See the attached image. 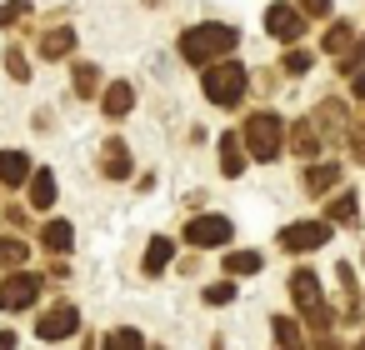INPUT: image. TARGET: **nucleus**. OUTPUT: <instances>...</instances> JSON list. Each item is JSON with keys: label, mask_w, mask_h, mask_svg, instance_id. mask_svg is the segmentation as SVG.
Returning <instances> with one entry per match:
<instances>
[{"label": "nucleus", "mask_w": 365, "mask_h": 350, "mask_svg": "<svg viewBox=\"0 0 365 350\" xmlns=\"http://www.w3.org/2000/svg\"><path fill=\"white\" fill-rule=\"evenodd\" d=\"M235 41H240L235 26L205 21V26H190V31L180 36V56H185L190 66H215V61H225V56L235 51Z\"/></svg>", "instance_id": "f257e3e1"}, {"label": "nucleus", "mask_w": 365, "mask_h": 350, "mask_svg": "<svg viewBox=\"0 0 365 350\" xmlns=\"http://www.w3.org/2000/svg\"><path fill=\"white\" fill-rule=\"evenodd\" d=\"M280 145H285V120H280L275 110H255V115L245 120V150H250V160L270 165V160L280 155Z\"/></svg>", "instance_id": "f03ea898"}, {"label": "nucleus", "mask_w": 365, "mask_h": 350, "mask_svg": "<svg viewBox=\"0 0 365 350\" xmlns=\"http://www.w3.org/2000/svg\"><path fill=\"white\" fill-rule=\"evenodd\" d=\"M250 71L245 66H235V61H215V66H205V76H200V86H205V96L215 101V105H235L240 96H245V81Z\"/></svg>", "instance_id": "7ed1b4c3"}, {"label": "nucleus", "mask_w": 365, "mask_h": 350, "mask_svg": "<svg viewBox=\"0 0 365 350\" xmlns=\"http://www.w3.org/2000/svg\"><path fill=\"white\" fill-rule=\"evenodd\" d=\"M330 225H335V220H290V225L280 230V245L295 250V255H300V250H320V245L330 240Z\"/></svg>", "instance_id": "20e7f679"}, {"label": "nucleus", "mask_w": 365, "mask_h": 350, "mask_svg": "<svg viewBox=\"0 0 365 350\" xmlns=\"http://www.w3.org/2000/svg\"><path fill=\"white\" fill-rule=\"evenodd\" d=\"M230 235H235V225H230L225 215H195V220L185 225V240H190L195 250H210V245H230Z\"/></svg>", "instance_id": "39448f33"}, {"label": "nucleus", "mask_w": 365, "mask_h": 350, "mask_svg": "<svg viewBox=\"0 0 365 350\" xmlns=\"http://www.w3.org/2000/svg\"><path fill=\"white\" fill-rule=\"evenodd\" d=\"M36 295H41V275L16 270L0 280V310H26V305H36Z\"/></svg>", "instance_id": "423d86ee"}, {"label": "nucleus", "mask_w": 365, "mask_h": 350, "mask_svg": "<svg viewBox=\"0 0 365 350\" xmlns=\"http://www.w3.org/2000/svg\"><path fill=\"white\" fill-rule=\"evenodd\" d=\"M265 31H270L275 41L295 46V41L305 36V11H300V6H270V11H265Z\"/></svg>", "instance_id": "0eeeda50"}, {"label": "nucleus", "mask_w": 365, "mask_h": 350, "mask_svg": "<svg viewBox=\"0 0 365 350\" xmlns=\"http://www.w3.org/2000/svg\"><path fill=\"white\" fill-rule=\"evenodd\" d=\"M81 330V310L76 305H56V310H46L41 320H36V335L41 340H66V335H76Z\"/></svg>", "instance_id": "6e6552de"}, {"label": "nucleus", "mask_w": 365, "mask_h": 350, "mask_svg": "<svg viewBox=\"0 0 365 350\" xmlns=\"http://www.w3.org/2000/svg\"><path fill=\"white\" fill-rule=\"evenodd\" d=\"M130 105H135V91H130L125 81H110V86L101 91V110H106L110 120H125V115H130Z\"/></svg>", "instance_id": "1a4fd4ad"}, {"label": "nucleus", "mask_w": 365, "mask_h": 350, "mask_svg": "<svg viewBox=\"0 0 365 350\" xmlns=\"http://www.w3.org/2000/svg\"><path fill=\"white\" fill-rule=\"evenodd\" d=\"M290 300H295L300 310H315V305H320V280H315V270H290Z\"/></svg>", "instance_id": "9d476101"}, {"label": "nucleus", "mask_w": 365, "mask_h": 350, "mask_svg": "<svg viewBox=\"0 0 365 350\" xmlns=\"http://www.w3.org/2000/svg\"><path fill=\"white\" fill-rule=\"evenodd\" d=\"M245 160H250V150H245V135H220V170H225L230 180L245 170Z\"/></svg>", "instance_id": "9b49d317"}, {"label": "nucleus", "mask_w": 365, "mask_h": 350, "mask_svg": "<svg viewBox=\"0 0 365 350\" xmlns=\"http://www.w3.org/2000/svg\"><path fill=\"white\" fill-rule=\"evenodd\" d=\"M31 180V155L26 150H0V185H26Z\"/></svg>", "instance_id": "f8f14e48"}, {"label": "nucleus", "mask_w": 365, "mask_h": 350, "mask_svg": "<svg viewBox=\"0 0 365 350\" xmlns=\"http://www.w3.org/2000/svg\"><path fill=\"white\" fill-rule=\"evenodd\" d=\"M290 155H320V125L315 120H295V130H290Z\"/></svg>", "instance_id": "ddd939ff"}, {"label": "nucleus", "mask_w": 365, "mask_h": 350, "mask_svg": "<svg viewBox=\"0 0 365 350\" xmlns=\"http://www.w3.org/2000/svg\"><path fill=\"white\" fill-rule=\"evenodd\" d=\"M101 170H106L110 180H125V175H130V145H125V140H110V145L101 150Z\"/></svg>", "instance_id": "4468645a"}, {"label": "nucleus", "mask_w": 365, "mask_h": 350, "mask_svg": "<svg viewBox=\"0 0 365 350\" xmlns=\"http://www.w3.org/2000/svg\"><path fill=\"white\" fill-rule=\"evenodd\" d=\"M335 185H340V165H335V160L305 165V190H310V195H325V190H335Z\"/></svg>", "instance_id": "2eb2a0df"}, {"label": "nucleus", "mask_w": 365, "mask_h": 350, "mask_svg": "<svg viewBox=\"0 0 365 350\" xmlns=\"http://www.w3.org/2000/svg\"><path fill=\"white\" fill-rule=\"evenodd\" d=\"M71 51H76V31H66V26L46 31V41H41V56H46V61H66Z\"/></svg>", "instance_id": "dca6fc26"}, {"label": "nucleus", "mask_w": 365, "mask_h": 350, "mask_svg": "<svg viewBox=\"0 0 365 350\" xmlns=\"http://www.w3.org/2000/svg\"><path fill=\"white\" fill-rule=\"evenodd\" d=\"M26 200H31L36 210H51V205H56V175H51V170H36V175H31V195H26Z\"/></svg>", "instance_id": "f3484780"}, {"label": "nucleus", "mask_w": 365, "mask_h": 350, "mask_svg": "<svg viewBox=\"0 0 365 350\" xmlns=\"http://www.w3.org/2000/svg\"><path fill=\"white\" fill-rule=\"evenodd\" d=\"M315 125H320L325 135H345V105H340V101H320Z\"/></svg>", "instance_id": "a211bd4d"}, {"label": "nucleus", "mask_w": 365, "mask_h": 350, "mask_svg": "<svg viewBox=\"0 0 365 350\" xmlns=\"http://www.w3.org/2000/svg\"><path fill=\"white\" fill-rule=\"evenodd\" d=\"M71 240H76L71 220H51V225L41 230V245H46V250H56V255H61V250H71Z\"/></svg>", "instance_id": "6ab92c4d"}, {"label": "nucleus", "mask_w": 365, "mask_h": 350, "mask_svg": "<svg viewBox=\"0 0 365 350\" xmlns=\"http://www.w3.org/2000/svg\"><path fill=\"white\" fill-rule=\"evenodd\" d=\"M26 260H31V245L26 240H16V235L0 240V270H21Z\"/></svg>", "instance_id": "aec40b11"}, {"label": "nucleus", "mask_w": 365, "mask_h": 350, "mask_svg": "<svg viewBox=\"0 0 365 350\" xmlns=\"http://www.w3.org/2000/svg\"><path fill=\"white\" fill-rule=\"evenodd\" d=\"M350 46H355V26H350V21H335V26L325 31V51H330V56H345Z\"/></svg>", "instance_id": "412c9836"}, {"label": "nucleus", "mask_w": 365, "mask_h": 350, "mask_svg": "<svg viewBox=\"0 0 365 350\" xmlns=\"http://www.w3.org/2000/svg\"><path fill=\"white\" fill-rule=\"evenodd\" d=\"M165 265H170V240H165V235H155V240L145 245V275H160Z\"/></svg>", "instance_id": "4be33fe9"}, {"label": "nucleus", "mask_w": 365, "mask_h": 350, "mask_svg": "<svg viewBox=\"0 0 365 350\" xmlns=\"http://www.w3.org/2000/svg\"><path fill=\"white\" fill-rule=\"evenodd\" d=\"M355 215H360L355 195H335V200H330V210H325V220H335V225H355Z\"/></svg>", "instance_id": "5701e85b"}, {"label": "nucleus", "mask_w": 365, "mask_h": 350, "mask_svg": "<svg viewBox=\"0 0 365 350\" xmlns=\"http://www.w3.org/2000/svg\"><path fill=\"white\" fill-rule=\"evenodd\" d=\"M260 270V255L255 250H230L225 255V275H255Z\"/></svg>", "instance_id": "b1692460"}, {"label": "nucleus", "mask_w": 365, "mask_h": 350, "mask_svg": "<svg viewBox=\"0 0 365 350\" xmlns=\"http://www.w3.org/2000/svg\"><path fill=\"white\" fill-rule=\"evenodd\" d=\"M96 91H101V71L91 61H81L76 66V96H96Z\"/></svg>", "instance_id": "393cba45"}, {"label": "nucleus", "mask_w": 365, "mask_h": 350, "mask_svg": "<svg viewBox=\"0 0 365 350\" xmlns=\"http://www.w3.org/2000/svg\"><path fill=\"white\" fill-rule=\"evenodd\" d=\"M355 71H365V36H360V41L340 56V76H355Z\"/></svg>", "instance_id": "a878e982"}, {"label": "nucleus", "mask_w": 365, "mask_h": 350, "mask_svg": "<svg viewBox=\"0 0 365 350\" xmlns=\"http://www.w3.org/2000/svg\"><path fill=\"white\" fill-rule=\"evenodd\" d=\"M225 300H235V280H215V285H205V305H225Z\"/></svg>", "instance_id": "bb28decb"}, {"label": "nucleus", "mask_w": 365, "mask_h": 350, "mask_svg": "<svg viewBox=\"0 0 365 350\" xmlns=\"http://www.w3.org/2000/svg\"><path fill=\"white\" fill-rule=\"evenodd\" d=\"M106 345H125V350H140V345H145V335H140V330H110V335H106Z\"/></svg>", "instance_id": "cd10ccee"}, {"label": "nucleus", "mask_w": 365, "mask_h": 350, "mask_svg": "<svg viewBox=\"0 0 365 350\" xmlns=\"http://www.w3.org/2000/svg\"><path fill=\"white\" fill-rule=\"evenodd\" d=\"M26 11H31V0H6V6H0V26H16Z\"/></svg>", "instance_id": "c85d7f7f"}, {"label": "nucleus", "mask_w": 365, "mask_h": 350, "mask_svg": "<svg viewBox=\"0 0 365 350\" xmlns=\"http://www.w3.org/2000/svg\"><path fill=\"white\" fill-rule=\"evenodd\" d=\"M310 66H315V56H310V51H290V56H285V71H290V76H305Z\"/></svg>", "instance_id": "c756f323"}, {"label": "nucleus", "mask_w": 365, "mask_h": 350, "mask_svg": "<svg viewBox=\"0 0 365 350\" xmlns=\"http://www.w3.org/2000/svg\"><path fill=\"white\" fill-rule=\"evenodd\" d=\"M6 71H11L16 81H31V66H26V51H11V56H6Z\"/></svg>", "instance_id": "7c9ffc66"}, {"label": "nucleus", "mask_w": 365, "mask_h": 350, "mask_svg": "<svg viewBox=\"0 0 365 350\" xmlns=\"http://www.w3.org/2000/svg\"><path fill=\"white\" fill-rule=\"evenodd\" d=\"M275 340H280V345H300V330H295V320H285V315H280V320H275Z\"/></svg>", "instance_id": "2f4dec72"}, {"label": "nucleus", "mask_w": 365, "mask_h": 350, "mask_svg": "<svg viewBox=\"0 0 365 350\" xmlns=\"http://www.w3.org/2000/svg\"><path fill=\"white\" fill-rule=\"evenodd\" d=\"M300 11H305L310 21H320V16H330V0H300Z\"/></svg>", "instance_id": "473e14b6"}, {"label": "nucleus", "mask_w": 365, "mask_h": 350, "mask_svg": "<svg viewBox=\"0 0 365 350\" xmlns=\"http://www.w3.org/2000/svg\"><path fill=\"white\" fill-rule=\"evenodd\" d=\"M350 91H355V96L365 101V71H355V76H350Z\"/></svg>", "instance_id": "72a5a7b5"}]
</instances>
